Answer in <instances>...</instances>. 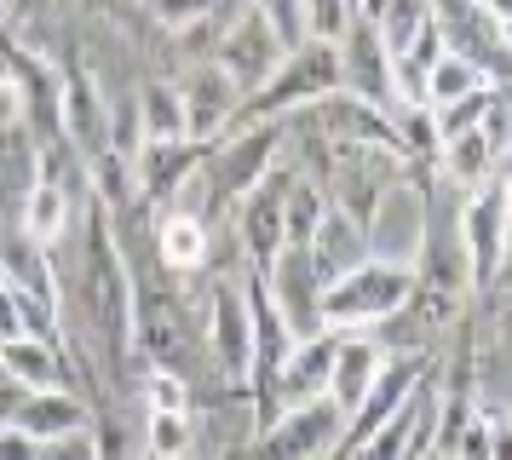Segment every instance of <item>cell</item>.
<instances>
[{
	"instance_id": "5bb4252c",
	"label": "cell",
	"mask_w": 512,
	"mask_h": 460,
	"mask_svg": "<svg viewBox=\"0 0 512 460\" xmlns=\"http://www.w3.org/2000/svg\"><path fill=\"white\" fill-rule=\"evenodd\" d=\"M64 138L75 144L81 161L116 150V144H110V92L98 87V75L87 64L64 69Z\"/></svg>"
},
{
	"instance_id": "f546056e",
	"label": "cell",
	"mask_w": 512,
	"mask_h": 460,
	"mask_svg": "<svg viewBox=\"0 0 512 460\" xmlns=\"http://www.w3.org/2000/svg\"><path fill=\"white\" fill-rule=\"evenodd\" d=\"M259 18L271 23V35L282 46H300L305 41V0H248Z\"/></svg>"
},
{
	"instance_id": "1f68e13d",
	"label": "cell",
	"mask_w": 512,
	"mask_h": 460,
	"mask_svg": "<svg viewBox=\"0 0 512 460\" xmlns=\"http://www.w3.org/2000/svg\"><path fill=\"white\" fill-rule=\"evenodd\" d=\"M449 460H489V420H484V414H472V420L461 426V437H455Z\"/></svg>"
},
{
	"instance_id": "ffe728a7",
	"label": "cell",
	"mask_w": 512,
	"mask_h": 460,
	"mask_svg": "<svg viewBox=\"0 0 512 460\" xmlns=\"http://www.w3.org/2000/svg\"><path fill=\"white\" fill-rule=\"evenodd\" d=\"M386 357H392V351L374 340V334H340V345H334V374H328V397L340 403L346 420H351V409L363 403V391L374 386V374H380Z\"/></svg>"
},
{
	"instance_id": "603a6c76",
	"label": "cell",
	"mask_w": 512,
	"mask_h": 460,
	"mask_svg": "<svg viewBox=\"0 0 512 460\" xmlns=\"http://www.w3.org/2000/svg\"><path fill=\"white\" fill-rule=\"evenodd\" d=\"M363 18L380 29V41H386V52H409V46L420 41V29L432 23V0H369L363 6Z\"/></svg>"
},
{
	"instance_id": "d6a6232c",
	"label": "cell",
	"mask_w": 512,
	"mask_h": 460,
	"mask_svg": "<svg viewBox=\"0 0 512 460\" xmlns=\"http://www.w3.org/2000/svg\"><path fill=\"white\" fill-rule=\"evenodd\" d=\"M484 420H489V460H512V409L489 403Z\"/></svg>"
},
{
	"instance_id": "9c48e42d",
	"label": "cell",
	"mask_w": 512,
	"mask_h": 460,
	"mask_svg": "<svg viewBox=\"0 0 512 460\" xmlns=\"http://www.w3.org/2000/svg\"><path fill=\"white\" fill-rule=\"evenodd\" d=\"M208 161V138H144L133 150V184H139V202L150 207H173Z\"/></svg>"
},
{
	"instance_id": "4316f807",
	"label": "cell",
	"mask_w": 512,
	"mask_h": 460,
	"mask_svg": "<svg viewBox=\"0 0 512 460\" xmlns=\"http://www.w3.org/2000/svg\"><path fill=\"white\" fill-rule=\"evenodd\" d=\"M139 397H144V414H190L196 409V386L179 368H144Z\"/></svg>"
},
{
	"instance_id": "2e32d148",
	"label": "cell",
	"mask_w": 512,
	"mask_h": 460,
	"mask_svg": "<svg viewBox=\"0 0 512 460\" xmlns=\"http://www.w3.org/2000/svg\"><path fill=\"white\" fill-rule=\"evenodd\" d=\"M6 426L29 432L35 443H70L93 432V403L81 391H24Z\"/></svg>"
},
{
	"instance_id": "5b68a950",
	"label": "cell",
	"mask_w": 512,
	"mask_h": 460,
	"mask_svg": "<svg viewBox=\"0 0 512 460\" xmlns=\"http://www.w3.org/2000/svg\"><path fill=\"white\" fill-rule=\"evenodd\" d=\"M202 345H208L213 368L248 391V363H254V317H248V288L242 271L236 276H213L208 299H202Z\"/></svg>"
},
{
	"instance_id": "8d00e7d4",
	"label": "cell",
	"mask_w": 512,
	"mask_h": 460,
	"mask_svg": "<svg viewBox=\"0 0 512 460\" xmlns=\"http://www.w3.org/2000/svg\"><path fill=\"white\" fill-rule=\"evenodd\" d=\"M6 18H12V0H0V23H6Z\"/></svg>"
},
{
	"instance_id": "7a4b0ae2",
	"label": "cell",
	"mask_w": 512,
	"mask_h": 460,
	"mask_svg": "<svg viewBox=\"0 0 512 460\" xmlns=\"http://www.w3.org/2000/svg\"><path fill=\"white\" fill-rule=\"evenodd\" d=\"M420 288L409 259L369 253L363 265H351L334 288H323V328L328 334H369L374 322H386L403 299Z\"/></svg>"
},
{
	"instance_id": "8fae6325",
	"label": "cell",
	"mask_w": 512,
	"mask_h": 460,
	"mask_svg": "<svg viewBox=\"0 0 512 460\" xmlns=\"http://www.w3.org/2000/svg\"><path fill=\"white\" fill-rule=\"evenodd\" d=\"M282 52H288V46H282L277 35H271V23H265V18L254 12V6H248L242 18L225 23V35L213 41L208 58H213L219 69H225L236 87H242V98H248V92H254L259 81H265V75H271V69L282 64Z\"/></svg>"
},
{
	"instance_id": "ba28073f",
	"label": "cell",
	"mask_w": 512,
	"mask_h": 460,
	"mask_svg": "<svg viewBox=\"0 0 512 460\" xmlns=\"http://www.w3.org/2000/svg\"><path fill=\"white\" fill-rule=\"evenodd\" d=\"M432 23H438V35H443V52L478 64L495 87L512 81V52L501 41V23L489 18L478 0H432Z\"/></svg>"
},
{
	"instance_id": "44dd1931",
	"label": "cell",
	"mask_w": 512,
	"mask_h": 460,
	"mask_svg": "<svg viewBox=\"0 0 512 460\" xmlns=\"http://www.w3.org/2000/svg\"><path fill=\"white\" fill-rule=\"evenodd\" d=\"M35 179H41V144L29 138L24 121L0 127V213L6 219H18V207L35 190Z\"/></svg>"
},
{
	"instance_id": "f35d334b",
	"label": "cell",
	"mask_w": 512,
	"mask_h": 460,
	"mask_svg": "<svg viewBox=\"0 0 512 460\" xmlns=\"http://www.w3.org/2000/svg\"><path fill=\"white\" fill-rule=\"evenodd\" d=\"M507 386H512V345H507Z\"/></svg>"
},
{
	"instance_id": "d4e9b609",
	"label": "cell",
	"mask_w": 512,
	"mask_h": 460,
	"mask_svg": "<svg viewBox=\"0 0 512 460\" xmlns=\"http://www.w3.org/2000/svg\"><path fill=\"white\" fill-rule=\"evenodd\" d=\"M484 87H495L484 69L455 58V52H443L438 64L426 69V110H443V104H455V98H466V92H484Z\"/></svg>"
},
{
	"instance_id": "ac0fdd59",
	"label": "cell",
	"mask_w": 512,
	"mask_h": 460,
	"mask_svg": "<svg viewBox=\"0 0 512 460\" xmlns=\"http://www.w3.org/2000/svg\"><path fill=\"white\" fill-rule=\"evenodd\" d=\"M305 253H311L317 282L334 288L351 265H363V259H369L374 242H369V225H363V219H351L346 207H328V219L317 225V236H311V248H305Z\"/></svg>"
},
{
	"instance_id": "52a82bcc",
	"label": "cell",
	"mask_w": 512,
	"mask_h": 460,
	"mask_svg": "<svg viewBox=\"0 0 512 460\" xmlns=\"http://www.w3.org/2000/svg\"><path fill=\"white\" fill-rule=\"evenodd\" d=\"M288 161H282L277 173H265V179L231 207V230H236V253H242V271L265 276L277 265L282 253V196H288Z\"/></svg>"
},
{
	"instance_id": "836d02e7",
	"label": "cell",
	"mask_w": 512,
	"mask_h": 460,
	"mask_svg": "<svg viewBox=\"0 0 512 460\" xmlns=\"http://www.w3.org/2000/svg\"><path fill=\"white\" fill-rule=\"evenodd\" d=\"M478 6H484L495 23H512V0H478Z\"/></svg>"
},
{
	"instance_id": "30bf717a",
	"label": "cell",
	"mask_w": 512,
	"mask_h": 460,
	"mask_svg": "<svg viewBox=\"0 0 512 460\" xmlns=\"http://www.w3.org/2000/svg\"><path fill=\"white\" fill-rule=\"evenodd\" d=\"M334 46H340V92L392 110V52H386V41H380V29L357 12V18L340 29Z\"/></svg>"
},
{
	"instance_id": "cb8c5ba5",
	"label": "cell",
	"mask_w": 512,
	"mask_h": 460,
	"mask_svg": "<svg viewBox=\"0 0 512 460\" xmlns=\"http://www.w3.org/2000/svg\"><path fill=\"white\" fill-rule=\"evenodd\" d=\"M133 110H139L144 138H185V98H179V81H144V87L133 92Z\"/></svg>"
},
{
	"instance_id": "3957f363",
	"label": "cell",
	"mask_w": 512,
	"mask_h": 460,
	"mask_svg": "<svg viewBox=\"0 0 512 460\" xmlns=\"http://www.w3.org/2000/svg\"><path fill=\"white\" fill-rule=\"evenodd\" d=\"M282 167V121H254V127H231L208 144L202 161V184H208V213H231L265 173Z\"/></svg>"
},
{
	"instance_id": "4fadbf2b",
	"label": "cell",
	"mask_w": 512,
	"mask_h": 460,
	"mask_svg": "<svg viewBox=\"0 0 512 460\" xmlns=\"http://www.w3.org/2000/svg\"><path fill=\"white\" fill-rule=\"evenodd\" d=\"M265 294L277 299V311H282V322L294 328V340L323 334V282L311 271V253L305 248L277 253V265L265 271Z\"/></svg>"
},
{
	"instance_id": "83f0119b",
	"label": "cell",
	"mask_w": 512,
	"mask_h": 460,
	"mask_svg": "<svg viewBox=\"0 0 512 460\" xmlns=\"http://www.w3.org/2000/svg\"><path fill=\"white\" fill-rule=\"evenodd\" d=\"M144 12L162 29H173V35H190V29H202L219 12V0H144Z\"/></svg>"
},
{
	"instance_id": "f1b7e54d",
	"label": "cell",
	"mask_w": 512,
	"mask_h": 460,
	"mask_svg": "<svg viewBox=\"0 0 512 460\" xmlns=\"http://www.w3.org/2000/svg\"><path fill=\"white\" fill-rule=\"evenodd\" d=\"M489 104H495V87L466 92V98H455V104L432 110V121H438V138H455V133H466V127H478V121L489 115Z\"/></svg>"
},
{
	"instance_id": "4dcf8cb0",
	"label": "cell",
	"mask_w": 512,
	"mask_h": 460,
	"mask_svg": "<svg viewBox=\"0 0 512 460\" xmlns=\"http://www.w3.org/2000/svg\"><path fill=\"white\" fill-rule=\"evenodd\" d=\"M346 23H351L346 0H305V35H311V41H340Z\"/></svg>"
},
{
	"instance_id": "e575fe53",
	"label": "cell",
	"mask_w": 512,
	"mask_h": 460,
	"mask_svg": "<svg viewBox=\"0 0 512 460\" xmlns=\"http://www.w3.org/2000/svg\"><path fill=\"white\" fill-rule=\"evenodd\" d=\"M501 202H507V219H512V173L501 179Z\"/></svg>"
},
{
	"instance_id": "d590c367",
	"label": "cell",
	"mask_w": 512,
	"mask_h": 460,
	"mask_svg": "<svg viewBox=\"0 0 512 460\" xmlns=\"http://www.w3.org/2000/svg\"><path fill=\"white\" fill-rule=\"evenodd\" d=\"M501 98H507V110H512V81H501Z\"/></svg>"
},
{
	"instance_id": "7c38bea8",
	"label": "cell",
	"mask_w": 512,
	"mask_h": 460,
	"mask_svg": "<svg viewBox=\"0 0 512 460\" xmlns=\"http://www.w3.org/2000/svg\"><path fill=\"white\" fill-rule=\"evenodd\" d=\"M179 98H185V138H219L236 127V110H242V87H236L213 58H196L190 75L179 81Z\"/></svg>"
},
{
	"instance_id": "6da1fadb",
	"label": "cell",
	"mask_w": 512,
	"mask_h": 460,
	"mask_svg": "<svg viewBox=\"0 0 512 460\" xmlns=\"http://www.w3.org/2000/svg\"><path fill=\"white\" fill-rule=\"evenodd\" d=\"M328 92H340V46L334 41H311L282 52V64L259 81L242 110H236V127H254V121H288L294 110H311L323 104Z\"/></svg>"
},
{
	"instance_id": "d6986e66",
	"label": "cell",
	"mask_w": 512,
	"mask_h": 460,
	"mask_svg": "<svg viewBox=\"0 0 512 460\" xmlns=\"http://www.w3.org/2000/svg\"><path fill=\"white\" fill-rule=\"evenodd\" d=\"M150 242H156L162 271H173V276H196L202 265H208V253H213L208 219L190 213V207H156V230H150Z\"/></svg>"
},
{
	"instance_id": "74e56055",
	"label": "cell",
	"mask_w": 512,
	"mask_h": 460,
	"mask_svg": "<svg viewBox=\"0 0 512 460\" xmlns=\"http://www.w3.org/2000/svg\"><path fill=\"white\" fill-rule=\"evenodd\" d=\"M346 6H351V18H357V12H363V6H369V0H346Z\"/></svg>"
},
{
	"instance_id": "9a60e30c",
	"label": "cell",
	"mask_w": 512,
	"mask_h": 460,
	"mask_svg": "<svg viewBox=\"0 0 512 460\" xmlns=\"http://www.w3.org/2000/svg\"><path fill=\"white\" fill-rule=\"evenodd\" d=\"M81 190H87V179H58V173H41L35 190L24 196V207H18L12 230L29 236L35 248H58V242L75 230V219H81V207H75Z\"/></svg>"
},
{
	"instance_id": "484cf974",
	"label": "cell",
	"mask_w": 512,
	"mask_h": 460,
	"mask_svg": "<svg viewBox=\"0 0 512 460\" xmlns=\"http://www.w3.org/2000/svg\"><path fill=\"white\" fill-rule=\"evenodd\" d=\"M196 460V414H144V460Z\"/></svg>"
},
{
	"instance_id": "7402d4cb",
	"label": "cell",
	"mask_w": 512,
	"mask_h": 460,
	"mask_svg": "<svg viewBox=\"0 0 512 460\" xmlns=\"http://www.w3.org/2000/svg\"><path fill=\"white\" fill-rule=\"evenodd\" d=\"M328 190L311 173H288V196H282V248H311V236H317V225L328 219Z\"/></svg>"
},
{
	"instance_id": "277c9868",
	"label": "cell",
	"mask_w": 512,
	"mask_h": 460,
	"mask_svg": "<svg viewBox=\"0 0 512 460\" xmlns=\"http://www.w3.org/2000/svg\"><path fill=\"white\" fill-rule=\"evenodd\" d=\"M346 437V414L334 397H311V403H294L282 409L271 426H259L248 437L242 460H328Z\"/></svg>"
},
{
	"instance_id": "e0dca14e",
	"label": "cell",
	"mask_w": 512,
	"mask_h": 460,
	"mask_svg": "<svg viewBox=\"0 0 512 460\" xmlns=\"http://www.w3.org/2000/svg\"><path fill=\"white\" fill-rule=\"evenodd\" d=\"M0 374L24 391H81V380L70 368V351L52 340H29V334L0 340Z\"/></svg>"
},
{
	"instance_id": "8992f818",
	"label": "cell",
	"mask_w": 512,
	"mask_h": 460,
	"mask_svg": "<svg viewBox=\"0 0 512 460\" xmlns=\"http://www.w3.org/2000/svg\"><path fill=\"white\" fill-rule=\"evenodd\" d=\"M455 225H461V248H466V276H472V288H489V282L501 276V265H507V253H512V219H507V202H501V179L466 190Z\"/></svg>"
}]
</instances>
